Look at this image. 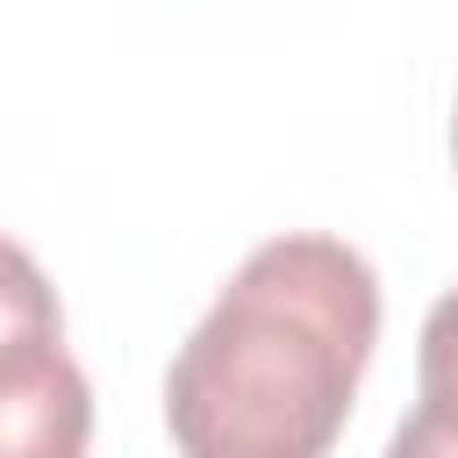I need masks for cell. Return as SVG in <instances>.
<instances>
[{
  "mask_svg": "<svg viewBox=\"0 0 458 458\" xmlns=\"http://www.w3.org/2000/svg\"><path fill=\"white\" fill-rule=\"evenodd\" d=\"M93 386L64 336H21L0 351V458H86Z\"/></svg>",
  "mask_w": 458,
  "mask_h": 458,
  "instance_id": "2",
  "label": "cell"
},
{
  "mask_svg": "<svg viewBox=\"0 0 458 458\" xmlns=\"http://www.w3.org/2000/svg\"><path fill=\"white\" fill-rule=\"evenodd\" d=\"M451 165H458V114H451Z\"/></svg>",
  "mask_w": 458,
  "mask_h": 458,
  "instance_id": "6",
  "label": "cell"
},
{
  "mask_svg": "<svg viewBox=\"0 0 458 458\" xmlns=\"http://www.w3.org/2000/svg\"><path fill=\"white\" fill-rule=\"evenodd\" d=\"M379 344V279L336 236L258 243L165 372L179 458H329Z\"/></svg>",
  "mask_w": 458,
  "mask_h": 458,
  "instance_id": "1",
  "label": "cell"
},
{
  "mask_svg": "<svg viewBox=\"0 0 458 458\" xmlns=\"http://www.w3.org/2000/svg\"><path fill=\"white\" fill-rule=\"evenodd\" d=\"M386 458H458V401H415V415L394 429Z\"/></svg>",
  "mask_w": 458,
  "mask_h": 458,
  "instance_id": "5",
  "label": "cell"
},
{
  "mask_svg": "<svg viewBox=\"0 0 458 458\" xmlns=\"http://www.w3.org/2000/svg\"><path fill=\"white\" fill-rule=\"evenodd\" d=\"M415 372H422V394H429V401H458V286L429 308Z\"/></svg>",
  "mask_w": 458,
  "mask_h": 458,
  "instance_id": "4",
  "label": "cell"
},
{
  "mask_svg": "<svg viewBox=\"0 0 458 458\" xmlns=\"http://www.w3.org/2000/svg\"><path fill=\"white\" fill-rule=\"evenodd\" d=\"M21 336H64V315H57L43 265L14 236H0V351L21 344Z\"/></svg>",
  "mask_w": 458,
  "mask_h": 458,
  "instance_id": "3",
  "label": "cell"
}]
</instances>
